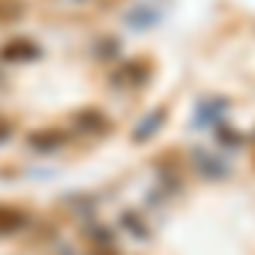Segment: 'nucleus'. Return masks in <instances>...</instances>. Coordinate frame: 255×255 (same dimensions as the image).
<instances>
[{"label":"nucleus","mask_w":255,"mask_h":255,"mask_svg":"<svg viewBox=\"0 0 255 255\" xmlns=\"http://www.w3.org/2000/svg\"><path fill=\"white\" fill-rule=\"evenodd\" d=\"M194 163H197V170H201L204 177H211V180L228 177V163L218 160V157H211V153H204V150H194Z\"/></svg>","instance_id":"nucleus-1"},{"label":"nucleus","mask_w":255,"mask_h":255,"mask_svg":"<svg viewBox=\"0 0 255 255\" xmlns=\"http://www.w3.org/2000/svg\"><path fill=\"white\" fill-rule=\"evenodd\" d=\"M218 143H221V146H242V143H245V136H242V133H238V129H228V126H218Z\"/></svg>","instance_id":"nucleus-6"},{"label":"nucleus","mask_w":255,"mask_h":255,"mask_svg":"<svg viewBox=\"0 0 255 255\" xmlns=\"http://www.w3.org/2000/svg\"><path fill=\"white\" fill-rule=\"evenodd\" d=\"M228 113V99H211V102H201L197 109V123H215L218 116Z\"/></svg>","instance_id":"nucleus-3"},{"label":"nucleus","mask_w":255,"mask_h":255,"mask_svg":"<svg viewBox=\"0 0 255 255\" xmlns=\"http://www.w3.org/2000/svg\"><path fill=\"white\" fill-rule=\"evenodd\" d=\"M79 123L85 126V129H92V133H109V119L99 116V113H82Z\"/></svg>","instance_id":"nucleus-5"},{"label":"nucleus","mask_w":255,"mask_h":255,"mask_svg":"<svg viewBox=\"0 0 255 255\" xmlns=\"http://www.w3.org/2000/svg\"><path fill=\"white\" fill-rule=\"evenodd\" d=\"M123 225H129V232H133L136 238H146V235H150V232H146V225H143L136 215H123Z\"/></svg>","instance_id":"nucleus-7"},{"label":"nucleus","mask_w":255,"mask_h":255,"mask_svg":"<svg viewBox=\"0 0 255 255\" xmlns=\"http://www.w3.org/2000/svg\"><path fill=\"white\" fill-rule=\"evenodd\" d=\"M163 123H167V109H157V113H150V116H146V119H143V123L136 126L133 139H136V143H146V139L153 136L160 126H163Z\"/></svg>","instance_id":"nucleus-2"},{"label":"nucleus","mask_w":255,"mask_h":255,"mask_svg":"<svg viewBox=\"0 0 255 255\" xmlns=\"http://www.w3.org/2000/svg\"><path fill=\"white\" fill-rule=\"evenodd\" d=\"M146 75H150V65H146V61H133L129 68H123V72L116 75V82H126V79H133L129 85H143V82H146Z\"/></svg>","instance_id":"nucleus-4"}]
</instances>
